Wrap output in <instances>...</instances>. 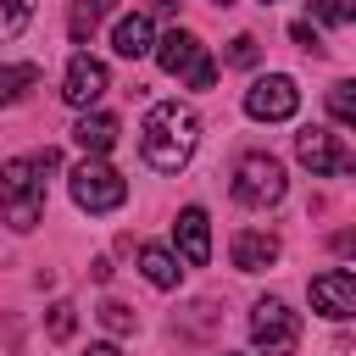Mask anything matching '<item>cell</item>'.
<instances>
[{
    "label": "cell",
    "instance_id": "8",
    "mask_svg": "<svg viewBox=\"0 0 356 356\" xmlns=\"http://www.w3.org/2000/svg\"><path fill=\"white\" fill-rule=\"evenodd\" d=\"M295 156L317 172V178H339V172H350L356 167V156L339 145V134H328V128H306V134H295Z\"/></svg>",
    "mask_w": 356,
    "mask_h": 356
},
{
    "label": "cell",
    "instance_id": "25",
    "mask_svg": "<svg viewBox=\"0 0 356 356\" xmlns=\"http://www.w3.org/2000/svg\"><path fill=\"white\" fill-rule=\"evenodd\" d=\"M89 278H95V284H106V278H111V261H106V256H95V261H89Z\"/></svg>",
    "mask_w": 356,
    "mask_h": 356
},
{
    "label": "cell",
    "instance_id": "22",
    "mask_svg": "<svg viewBox=\"0 0 356 356\" xmlns=\"http://www.w3.org/2000/svg\"><path fill=\"white\" fill-rule=\"evenodd\" d=\"M228 67H256V39H250V33H239V39L228 44Z\"/></svg>",
    "mask_w": 356,
    "mask_h": 356
},
{
    "label": "cell",
    "instance_id": "26",
    "mask_svg": "<svg viewBox=\"0 0 356 356\" xmlns=\"http://www.w3.org/2000/svg\"><path fill=\"white\" fill-rule=\"evenodd\" d=\"M89 11H95V17H111V11H117V0H89Z\"/></svg>",
    "mask_w": 356,
    "mask_h": 356
},
{
    "label": "cell",
    "instance_id": "24",
    "mask_svg": "<svg viewBox=\"0 0 356 356\" xmlns=\"http://www.w3.org/2000/svg\"><path fill=\"white\" fill-rule=\"evenodd\" d=\"M95 22H100V17H95V11H89V6H78V11H72V39H78V44H83V39H89V33H95Z\"/></svg>",
    "mask_w": 356,
    "mask_h": 356
},
{
    "label": "cell",
    "instance_id": "9",
    "mask_svg": "<svg viewBox=\"0 0 356 356\" xmlns=\"http://www.w3.org/2000/svg\"><path fill=\"white\" fill-rule=\"evenodd\" d=\"M111 89V72H106V61H95L89 50H78L72 61H67V78H61V100L67 106H78V111H89L100 95Z\"/></svg>",
    "mask_w": 356,
    "mask_h": 356
},
{
    "label": "cell",
    "instance_id": "17",
    "mask_svg": "<svg viewBox=\"0 0 356 356\" xmlns=\"http://www.w3.org/2000/svg\"><path fill=\"white\" fill-rule=\"evenodd\" d=\"M33 22V0H0V39H17Z\"/></svg>",
    "mask_w": 356,
    "mask_h": 356
},
{
    "label": "cell",
    "instance_id": "20",
    "mask_svg": "<svg viewBox=\"0 0 356 356\" xmlns=\"http://www.w3.org/2000/svg\"><path fill=\"white\" fill-rule=\"evenodd\" d=\"M328 111H334V122H356V83H334L328 89Z\"/></svg>",
    "mask_w": 356,
    "mask_h": 356
},
{
    "label": "cell",
    "instance_id": "10",
    "mask_svg": "<svg viewBox=\"0 0 356 356\" xmlns=\"http://www.w3.org/2000/svg\"><path fill=\"white\" fill-rule=\"evenodd\" d=\"M312 306H317L323 317L345 323V317L356 312V273H345V267H328V273H317V278H312Z\"/></svg>",
    "mask_w": 356,
    "mask_h": 356
},
{
    "label": "cell",
    "instance_id": "29",
    "mask_svg": "<svg viewBox=\"0 0 356 356\" xmlns=\"http://www.w3.org/2000/svg\"><path fill=\"white\" fill-rule=\"evenodd\" d=\"M222 356H239V350H222Z\"/></svg>",
    "mask_w": 356,
    "mask_h": 356
},
{
    "label": "cell",
    "instance_id": "19",
    "mask_svg": "<svg viewBox=\"0 0 356 356\" xmlns=\"http://www.w3.org/2000/svg\"><path fill=\"white\" fill-rule=\"evenodd\" d=\"M312 17L328 22V28H345L356 17V0H312Z\"/></svg>",
    "mask_w": 356,
    "mask_h": 356
},
{
    "label": "cell",
    "instance_id": "23",
    "mask_svg": "<svg viewBox=\"0 0 356 356\" xmlns=\"http://www.w3.org/2000/svg\"><path fill=\"white\" fill-rule=\"evenodd\" d=\"M289 39H295V44H300V50H312V56H317V50H323V39H317V28H312V22H306V17H300V22H289Z\"/></svg>",
    "mask_w": 356,
    "mask_h": 356
},
{
    "label": "cell",
    "instance_id": "13",
    "mask_svg": "<svg viewBox=\"0 0 356 356\" xmlns=\"http://www.w3.org/2000/svg\"><path fill=\"white\" fill-rule=\"evenodd\" d=\"M150 44H156V28H150V17H145V11L117 17V28H111V50H117V56L139 61V56H150Z\"/></svg>",
    "mask_w": 356,
    "mask_h": 356
},
{
    "label": "cell",
    "instance_id": "27",
    "mask_svg": "<svg viewBox=\"0 0 356 356\" xmlns=\"http://www.w3.org/2000/svg\"><path fill=\"white\" fill-rule=\"evenodd\" d=\"M83 356H122V350H117V345H89Z\"/></svg>",
    "mask_w": 356,
    "mask_h": 356
},
{
    "label": "cell",
    "instance_id": "3",
    "mask_svg": "<svg viewBox=\"0 0 356 356\" xmlns=\"http://www.w3.org/2000/svg\"><path fill=\"white\" fill-rule=\"evenodd\" d=\"M150 56H156V67H161L167 78H184L189 89H211V83H217V61L206 56V44H200L189 28L161 33V39L150 44Z\"/></svg>",
    "mask_w": 356,
    "mask_h": 356
},
{
    "label": "cell",
    "instance_id": "14",
    "mask_svg": "<svg viewBox=\"0 0 356 356\" xmlns=\"http://www.w3.org/2000/svg\"><path fill=\"white\" fill-rule=\"evenodd\" d=\"M117 134H122V128H117L111 111H83V117L72 122V139L83 145V156H106V150L117 145Z\"/></svg>",
    "mask_w": 356,
    "mask_h": 356
},
{
    "label": "cell",
    "instance_id": "2",
    "mask_svg": "<svg viewBox=\"0 0 356 356\" xmlns=\"http://www.w3.org/2000/svg\"><path fill=\"white\" fill-rule=\"evenodd\" d=\"M0 217L17 234L39 228V217H44V172H39L33 156H17V161L0 167Z\"/></svg>",
    "mask_w": 356,
    "mask_h": 356
},
{
    "label": "cell",
    "instance_id": "28",
    "mask_svg": "<svg viewBox=\"0 0 356 356\" xmlns=\"http://www.w3.org/2000/svg\"><path fill=\"white\" fill-rule=\"evenodd\" d=\"M217 6H234V0H217Z\"/></svg>",
    "mask_w": 356,
    "mask_h": 356
},
{
    "label": "cell",
    "instance_id": "6",
    "mask_svg": "<svg viewBox=\"0 0 356 356\" xmlns=\"http://www.w3.org/2000/svg\"><path fill=\"white\" fill-rule=\"evenodd\" d=\"M250 345H256L261 356H289V350L300 345V317H295L278 295H261V300L250 306Z\"/></svg>",
    "mask_w": 356,
    "mask_h": 356
},
{
    "label": "cell",
    "instance_id": "5",
    "mask_svg": "<svg viewBox=\"0 0 356 356\" xmlns=\"http://www.w3.org/2000/svg\"><path fill=\"white\" fill-rule=\"evenodd\" d=\"M67 184H72V200H78L89 217H100V211H117V206L128 200V184H122V172H117L111 161H100V156H83V161L67 172Z\"/></svg>",
    "mask_w": 356,
    "mask_h": 356
},
{
    "label": "cell",
    "instance_id": "11",
    "mask_svg": "<svg viewBox=\"0 0 356 356\" xmlns=\"http://www.w3.org/2000/svg\"><path fill=\"white\" fill-rule=\"evenodd\" d=\"M172 245H178V256H184L189 267H206V261H211V217H206L200 206H184L178 222H172Z\"/></svg>",
    "mask_w": 356,
    "mask_h": 356
},
{
    "label": "cell",
    "instance_id": "16",
    "mask_svg": "<svg viewBox=\"0 0 356 356\" xmlns=\"http://www.w3.org/2000/svg\"><path fill=\"white\" fill-rule=\"evenodd\" d=\"M33 83H39V67H28V61H0V111L17 106Z\"/></svg>",
    "mask_w": 356,
    "mask_h": 356
},
{
    "label": "cell",
    "instance_id": "12",
    "mask_svg": "<svg viewBox=\"0 0 356 356\" xmlns=\"http://www.w3.org/2000/svg\"><path fill=\"white\" fill-rule=\"evenodd\" d=\"M278 261V239L261 234V228H239L234 234V267L239 273H267Z\"/></svg>",
    "mask_w": 356,
    "mask_h": 356
},
{
    "label": "cell",
    "instance_id": "7",
    "mask_svg": "<svg viewBox=\"0 0 356 356\" xmlns=\"http://www.w3.org/2000/svg\"><path fill=\"white\" fill-rule=\"evenodd\" d=\"M295 106H300V89H295L289 72H267V78H256V83L245 89V111H250L256 122H289Z\"/></svg>",
    "mask_w": 356,
    "mask_h": 356
},
{
    "label": "cell",
    "instance_id": "21",
    "mask_svg": "<svg viewBox=\"0 0 356 356\" xmlns=\"http://www.w3.org/2000/svg\"><path fill=\"white\" fill-rule=\"evenodd\" d=\"M100 323H106L111 334H134V312H128L122 300H106V306H100Z\"/></svg>",
    "mask_w": 356,
    "mask_h": 356
},
{
    "label": "cell",
    "instance_id": "1",
    "mask_svg": "<svg viewBox=\"0 0 356 356\" xmlns=\"http://www.w3.org/2000/svg\"><path fill=\"white\" fill-rule=\"evenodd\" d=\"M195 145H200V117L189 106H178V100L150 106V117L139 128V150H145V161L156 172H184L189 156H195Z\"/></svg>",
    "mask_w": 356,
    "mask_h": 356
},
{
    "label": "cell",
    "instance_id": "30",
    "mask_svg": "<svg viewBox=\"0 0 356 356\" xmlns=\"http://www.w3.org/2000/svg\"><path fill=\"white\" fill-rule=\"evenodd\" d=\"M261 6H273V0H261Z\"/></svg>",
    "mask_w": 356,
    "mask_h": 356
},
{
    "label": "cell",
    "instance_id": "15",
    "mask_svg": "<svg viewBox=\"0 0 356 356\" xmlns=\"http://www.w3.org/2000/svg\"><path fill=\"white\" fill-rule=\"evenodd\" d=\"M139 273H145L156 289H178V278H184L178 256H172L167 245H139Z\"/></svg>",
    "mask_w": 356,
    "mask_h": 356
},
{
    "label": "cell",
    "instance_id": "4",
    "mask_svg": "<svg viewBox=\"0 0 356 356\" xmlns=\"http://www.w3.org/2000/svg\"><path fill=\"white\" fill-rule=\"evenodd\" d=\"M284 189H289V178H284V161H278V156H267V150L239 156V167H234V200H239V206L267 211V206L284 200Z\"/></svg>",
    "mask_w": 356,
    "mask_h": 356
},
{
    "label": "cell",
    "instance_id": "18",
    "mask_svg": "<svg viewBox=\"0 0 356 356\" xmlns=\"http://www.w3.org/2000/svg\"><path fill=\"white\" fill-rule=\"evenodd\" d=\"M72 328H78V306H72V300H56L50 317H44V334H50V339H72Z\"/></svg>",
    "mask_w": 356,
    "mask_h": 356
}]
</instances>
